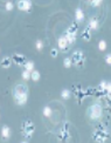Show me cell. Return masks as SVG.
I'll list each match as a JSON object with an SVG mask.
<instances>
[{
    "mask_svg": "<svg viewBox=\"0 0 111 143\" xmlns=\"http://www.w3.org/2000/svg\"><path fill=\"white\" fill-rule=\"evenodd\" d=\"M28 87L26 85H17L13 89V97L18 106H23L28 100Z\"/></svg>",
    "mask_w": 111,
    "mask_h": 143,
    "instance_id": "6da1fadb",
    "label": "cell"
},
{
    "mask_svg": "<svg viewBox=\"0 0 111 143\" xmlns=\"http://www.w3.org/2000/svg\"><path fill=\"white\" fill-rule=\"evenodd\" d=\"M89 115H90V117L92 120L101 118V116H102V107H101V105H98V103L92 105L90 107V109H89Z\"/></svg>",
    "mask_w": 111,
    "mask_h": 143,
    "instance_id": "7a4b0ae2",
    "label": "cell"
},
{
    "mask_svg": "<svg viewBox=\"0 0 111 143\" xmlns=\"http://www.w3.org/2000/svg\"><path fill=\"white\" fill-rule=\"evenodd\" d=\"M71 61H74L75 65H82V62L84 61V55L82 53V50H75L72 53Z\"/></svg>",
    "mask_w": 111,
    "mask_h": 143,
    "instance_id": "3957f363",
    "label": "cell"
},
{
    "mask_svg": "<svg viewBox=\"0 0 111 143\" xmlns=\"http://www.w3.org/2000/svg\"><path fill=\"white\" fill-rule=\"evenodd\" d=\"M66 38H67V40H68V42H69V45L72 44V42H75L76 41V28H74L71 26L69 29L67 30Z\"/></svg>",
    "mask_w": 111,
    "mask_h": 143,
    "instance_id": "277c9868",
    "label": "cell"
},
{
    "mask_svg": "<svg viewBox=\"0 0 111 143\" xmlns=\"http://www.w3.org/2000/svg\"><path fill=\"white\" fill-rule=\"evenodd\" d=\"M32 7V1L31 0H20L18 3V8L20 11H29Z\"/></svg>",
    "mask_w": 111,
    "mask_h": 143,
    "instance_id": "5b68a950",
    "label": "cell"
},
{
    "mask_svg": "<svg viewBox=\"0 0 111 143\" xmlns=\"http://www.w3.org/2000/svg\"><path fill=\"white\" fill-rule=\"evenodd\" d=\"M34 124L32 123L31 121H28V122H25L23 123V126H22V130H23V132H25L27 136H31L32 134H33V131H34Z\"/></svg>",
    "mask_w": 111,
    "mask_h": 143,
    "instance_id": "8992f818",
    "label": "cell"
},
{
    "mask_svg": "<svg viewBox=\"0 0 111 143\" xmlns=\"http://www.w3.org/2000/svg\"><path fill=\"white\" fill-rule=\"evenodd\" d=\"M57 45H58V48L66 49L67 47L69 46V42H68L66 36H61V38H58V40H57Z\"/></svg>",
    "mask_w": 111,
    "mask_h": 143,
    "instance_id": "52a82bcc",
    "label": "cell"
},
{
    "mask_svg": "<svg viewBox=\"0 0 111 143\" xmlns=\"http://www.w3.org/2000/svg\"><path fill=\"white\" fill-rule=\"evenodd\" d=\"M83 19H84V13H83V11L78 7V8L75 11V20L77 22H81Z\"/></svg>",
    "mask_w": 111,
    "mask_h": 143,
    "instance_id": "ba28073f",
    "label": "cell"
},
{
    "mask_svg": "<svg viewBox=\"0 0 111 143\" xmlns=\"http://www.w3.org/2000/svg\"><path fill=\"white\" fill-rule=\"evenodd\" d=\"M11 63H12V59L11 58H4L3 60L0 61V66L4 67V68H8L9 66H11Z\"/></svg>",
    "mask_w": 111,
    "mask_h": 143,
    "instance_id": "9c48e42d",
    "label": "cell"
},
{
    "mask_svg": "<svg viewBox=\"0 0 111 143\" xmlns=\"http://www.w3.org/2000/svg\"><path fill=\"white\" fill-rule=\"evenodd\" d=\"M1 135H3L4 138H8L11 137V129H9L7 126H4L3 129H1Z\"/></svg>",
    "mask_w": 111,
    "mask_h": 143,
    "instance_id": "30bf717a",
    "label": "cell"
},
{
    "mask_svg": "<svg viewBox=\"0 0 111 143\" xmlns=\"http://www.w3.org/2000/svg\"><path fill=\"white\" fill-rule=\"evenodd\" d=\"M14 59H15V63H17V65H20V66H21V65H25V58H23V56H22V55H18V54H15L14 55Z\"/></svg>",
    "mask_w": 111,
    "mask_h": 143,
    "instance_id": "8fae6325",
    "label": "cell"
},
{
    "mask_svg": "<svg viewBox=\"0 0 111 143\" xmlns=\"http://www.w3.org/2000/svg\"><path fill=\"white\" fill-rule=\"evenodd\" d=\"M89 28H91V29L96 30L98 29V21L96 19H90L89 21Z\"/></svg>",
    "mask_w": 111,
    "mask_h": 143,
    "instance_id": "7c38bea8",
    "label": "cell"
},
{
    "mask_svg": "<svg viewBox=\"0 0 111 143\" xmlns=\"http://www.w3.org/2000/svg\"><path fill=\"white\" fill-rule=\"evenodd\" d=\"M31 79L33 81H39L40 80V73L38 70H32L31 73Z\"/></svg>",
    "mask_w": 111,
    "mask_h": 143,
    "instance_id": "4fadbf2b",
    "label": "cell"
},
{
    "mask_svg": "<svg viewBox=\"0 0 111 143\" xmlns=\"http://www.w3.org/2000/svg\"><path fill=\"white\" fill-rule=\"evenodd\" d=\"M61 97L63 100H68L70 97V90H68V89H63V90L61 91Z\"/></svg>",
    "mask_w": 111,
    "mask_h": 143,
    "instance_id": "5bb4252c",
    "label": "cell"
},
{
    "mask_svg": "<svg viewBox=\"0 0 111 143\" xmlns=\"http://www.w3.org/2000/svg\"><path fill=\"white\" fill-rule=\"evenodd\" d=\"M25 68H26V70H28V72H32V70H34V63L32 62V61H28V62H25Z\"/></svg>",
    "mask_w": 111,
    "mask_h": 143,
    "instance_id": "9a60e30c",
    "label": "cell"
},
{
    "mask_svg": "<svg viewBox=\"0 0 111 143\" xmlns=\"http://www.w3.org/2000/svg\"><path fill=\"white\" fill-rule=\"evenodd\" d=\"M43 115L46 116V117H50V116H52V108L46 106V107L43 108Z\"/></svg>",
    "mask_w": 111,
    "mask_h": 143,
    "instance_id": "2e32d148",
    "label": "cell"
},
{
    "mask_svg": "<svg viewBox=\"0 0 111 143\" xmlns=\"http://www.w3.org/2000/svg\"><path fill=\"white\" fill-rule=\"evenodd\" d=\"M98 49L100 50H105L106 49V41H104V40H101L100 44H98Z\"/></svg>",
    "mask_w": 111,
    "mask_h": 143,
    "instance_id": "e0dca14e",
    "label": "cell"
},
{
    "mask_svg": "<svg viewBox=\"0 0 111 143\" xmlns=\"http://www.w3.org/2000/svg\"><path fill=\"white\" fill-rule=\"evenodd\" d=\"M63 66L66 67V68H70L71 67V59L69 58H66L63 60Z\"/></svg>",
    "mask_w": 111,
    "mask_h": 143,
    "instance_id": "ac0fdd59",
    "label": "cell"
},
{
    "mask_svg": "<svg viewBox=\"0 0 111 143\" xmlns=\"http://www.w3.org/2000/svg\"><path fill=\"white\" fill-rule=\"evenodd\" d=\"M22 79H23V80H29V79H31V72H28V70L23 72V73H22Z\"/></svg>",
    "mask_w": 111,
    "mask_h": 143,
    "instance_id": "d6986e66",
    "label": "cell"
},
{
    "mask_svg": "<svg viewBox=\"0 0 111 143\" xmlns=\"http://www.w3.org/2000/svg\"><path fill=\"white\" fill-rule=\"evenodd\" d=\"M35 47H36V49L38 50H41L42 48H43V42L41 41V40H38L35 44Z\"/></svg>",
    "mask_w": 111,
    "mask_h": 143,
    "instance_id": "ffe728a7",
    "label": "cell"
},
{
    "mask_svg": "<svg viewBox=\"0 0 111 143\" xmlns=\"http://www.w3.org/2000/svg\"><path fill=\"white\" fill-rule=\"evenodd\" d=\"M103 0H91V5L94 6V7H97V6H100L101 4H102Z\"/></svg>",
    "mask_w": 111,
    "mask_h": 143,
    "instance_id": "44dd1931",
    "label": "cell"
},
{
    "mask_svg": "<svg viewBox=\"0 0 111 143\" xmlns=\"http://www.w3.org/2000/svg\"><path fill=\"white\" fill-rule=\"evenodd\" d=\"M82 38L85 39V40H90V34H89V30L87 29L85 32H83V34H82Z\"/></svg>",
    "mask_w": 111,
    "mask_h": 143,
    "instance_id": "7402d4cb",
    "label": "cell"
},
{
    "mask_svg": "<svg viewBox=\"0 0 111 143\" xmlns=\"http://www.w3.org/2000/svg\"><path fill=\"white\" fill-rule=\"evenodd\" d=\"M6 11H12L13 9V4L11 3V1H8V3H6Z\"/></svg>",
    "mask_w": 111,
    "mask_h": 143,
    "instance_id": "603a6c76",
    "label": "cell"
},
{
    "mask_svg": "<svg viewBox=\"0 0 111 143\" xmlns=\"http://www.w3.org/2000/svg\"><path fill=\"white\" fill-rule=\"evenodd\" d=\"M50 55H52L53 58H56V56H57V49H56V48H53L52 52H50Z\"/></svg>",
    "mask_w": 111,
    "mask_h": 143,
    "instance_id": "cb8c5ba5",
    "label": "cell"
},
{
    "mask_svg": "<svg viewBox=\"0 0 111 143\" xmlns=\"http://www.w3.org/2000/svg\"><path fill=\"white\" fill-rule=\"evenodd\" d=\"M105 62L108 63V65H111V53L105 56Z\"/></svg>",
    "mask_w": 111,
    "mask_h": 143,
    "instance_id": "d4e9b609",
    "label": "cell"
},
{
    "mask_svg": "<svg viewBox=\"0 0 111 143\" xmlns=\"http://www.w3.org/2000/svg\"><path fill=\"white\" fill-rule=\"evenodd\" d=\"M105 90L108 91V94H110V95H111V82H108V83H106V88H105Z\"/></svg>",
    "mask_w": 111,
    "mask_h": 143,
    "instance_id": "484cf974",
    "label": "cell"
},
{
    "mask_svg": "<svg viewBox=\"0 0 111 143\" xmlns=\"http://www.w3.org/2000/svg\"><path fill=\"white\" fill-rule=\"evenodd\" d=\"M100 88L101 89H103V90H105V88H106V82H102L100 85Z\"/></svg>",
    "mask_w": 111,
    "mask_h": 143,
    "instance_id": "4316f807",
    "label": "cell"
}]
</instances>
